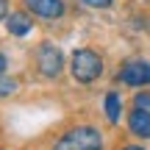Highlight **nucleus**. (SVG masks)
I'll use <instances>...</instances> for the list:
<instances>
[{
	"label": "nucleus",
	"mask_w": 150,
	"mask_h": 150,
	"mask_svg": "<svg viewBox=\"0 0 150 150\" xmlns=\"http://www.w3.org/2000/svg\"><path fill=\"white\" fill-rule=\"evenodd\" d=\"M53 150H103V136L92 125H78L67 131L53 145Z\"/></svg>",
	"instance_id": "obj_1"
},
{
	"label": "nucleus",
	"mask_w": 150,
	"mask_h": 150,
	"mask_svg": "<svg viewBox=\"0 0 150 150\" xmlns=\"http://www.w3.org/2000/svg\"><path fill=\"white\" fill-rule=\"evenodd\" d=\"M100 72H103V61L95 50L81 47L72 53V75L78 83H92V81L100 78Z\"/></svg>",
	"instance_id": "obj_2"
},
{
	"label": "nucleus",
	"mask_w": 150,
	"mask_h": 150,
	"mask_svg": "<svg viewBox=\"0 0 150 150\" xmlns=\"http://www.w3.org/2000/svg\"><path fill=\"white\" fill-rule=\"evenodd\" d=\"M36 67L45 78H59L64 70V53L61 47H56L53 42H42L36 50Z\"/></svg>",
	"instance_id": "obj_3"
},
{
	"label": "nucleus",
	"mask_w": 150,
	"mask_h": 150,
	"mask_svg": "<svg viewBox=\"0 0 150 150\" xmlns=\"http://www.w3.org/2000/svg\"><path fill=\"white\" fill-rule=\"evenodd\" d=\"M120 81L128 86H145L150 83V64L147 61H128L120 70Z\"/></svg>",
	"instance_id": "obj_4"
},
{
	"label": "nucleus",
	"mask_w": 150,
	"mask_h": 150,
	"mask_svg": "<svg viewBox=\"0 0 150 150\" xmlns=\"http://www.w3.org/2000/svg\"><path fill=\"white\" fill-rule=\"evenodd\" d=\"M25 8L42 20H59L64 14V0H25Z\"/></svg>",
	"instance_id": "obj_5"
},
{
	"label": "nucleus",
	"mask_w": 150,
	"mask_h": 150,
	"mask_svg": "<svg viewBox=\"0 0 150 150\" xmlns=\"http://www.w3.org/2000/svg\"><path fill=\"white\" fill-rule=\"evenodd\" d=\"M128 128L134 131L139 139H150V111L134 108V111L128 114Z\"/></svg>",
	"instance_id": "obj_6"
},
{
	"label": "nucleus",
	"mask_w": 150,
	"mask_h": 150,
	"mask_svg": "<svg viewBox=\"0 0 150 150\" xmlns=\"http://www.w3.org/2000/svg\"><path fill=\"white\" fill-rule=\"evenodd\" d=\"M6 28H8V33H14V36H28L33 22H31V17H28L25 11H14V14L6 17Z\"/></svg>",
	"instance_id": "obj_7"
},
{
	"label": "nucleus",
	"mask_w": 150,
	"mask_h": 150,
	"mask_svg": "<svg viewBox=\"0 0 150 150\" xmlns=\"http://www.w3.org/2000/svg\"><path fill=\"white\" fill-rule=\"evenodd\" d=\"M103 108H106L108 122H120V114H122V100H120L117 92H108L106 100H103Z\"/></svg>",
	"instance_id": "obj_8"
},
{
	"label": "nucleus",
	"mask_w": 150,
	"mask_h": 150,
	"mask_svg": "<svg viewBox=\"0 0 150 150\" xmlns=\"http://www.w3.org/2000/svg\"><path fill=\"white\" fill-rule=\"evenodd\" d=\"M20 89V83H17L11 75H0V97H8V95H14V92Z\"/></svg>",
	"instance_id": "obj_9"
},
{
	"label": "nucleus",
	"mask_w": 150,
	"mask_h": 150,
	"mask_svg": "<svg viewBox=\"0 0 150 150\" xmlns=\"http://www.w3.org/2000/svg\"><path fill=\"white\" fill-rule=\"evenodd\" d=\"M134 108H139V111H150V92H139V95L134 97Z\"/></svg>",
	"instance_id": "obj_10"
},
{
	"label": "nucleus",
	"mask_w": 150,
	"mask_h": 150,
	"mask_svg": "<svg viewBox=\"0 0 150 150\" xmlns=\"http://www.w3.org/2000/svg\"><path fill=\"white\" fill-rule=\"evenodd\" d=\"M83 6H92V8H108L114 0H81Z\"/></svg>",
	"instance_id": "obj_11"
},
{
	"label": "nucleus",
	"mask_w": 150,
	"mask_h": 150,
	"mask_svg": "<svg viewBox=\"0 0 150 150\" xmlns=\"http://www.w3.org/2000/svg\"><path fill=\"white\" fill-rule=\"evenodd\" d=\"M8 17V0H0V20Z\"/></svg>",
	"instance_id": "obj_12"
},
{
	"label": "nucleus",
	"mask_w": 150,
	"mask_h": 150,
	"mask_svg": "<svg viewBox=\"0 0 150 150\" xmlns=\"http://www.w3.org/2000/svg\"><path fill=\"white\" fill-rule=\"evenodd\" d=\"M6 64H8V61H6V56H3V53H0V75H3V72H6Z\"/></svg>",
	"instance_id": "obj_13"
},
{
	"label": "nucleus",
	"mask_w": 150,
	"mask_h": 150,
	"mask_svg": "<svg viewBox=\"0 0 150 150\" xmlns=\"http://www.w3.org/2000/svg\"><path fill=\"white\" fill-rule=\"evenodd\" d=\"M122 150H145V147H139V145H128V147H122Z\"/></svg>",
	"instance_id": "obj_14"
}]
</instances>
